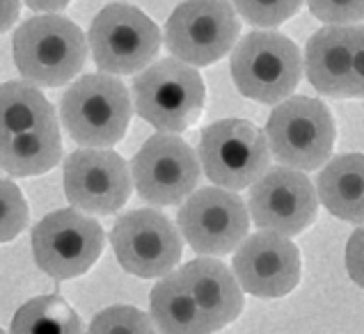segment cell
<instances>
[{
	"instance_id": "1",
	"label": "cell",
	"mask_w": 364,
	"mask_h": 334,
	"mask_svg": "<svg viewBox=\"0 0 364 334\" xmlns=\"http://www.w3.org/2000/svg\"><path fill=\"white\" fill-rule=\"evenodd\" d=\"M12 48L16 69L26 82L35 87H60L82 71L90 44L74 21L41 14L16 28Z\"/></svg>"
},
{
	"instance_id": "4",
	"label": "cell",
	"mask_w": 364,
	"mask_h": 334,
	"mask_svg": "<svg viewBox=\"0 0 364 334\" xmlns=\"http://www.w3.org/2000/svg\"><path fill=\"white\" fill-rule=\"evenodd\" d=\"M232 78L243 97L259 103H282L303 78V58L289 37L252 30L232 53Z\"/></svg>"
},
{
	"instance_id": "24",
	"label": "cell",
	"mask_w": 364,
	"mask_h": 334,
	"mask_svg": "<svg viewBox=\"0 0 364 334\" xmlns=\"http://www.w3.org/2000/svg\"><path fill=\"white\" fill-rule=\"evenodd\" d=\"M232 5L250 26L277 28L298 12L303 0H232Z\"/></svg>"
},
{
	"instance_id": "2",
	"label": "cell",
	"mask_w": 364,
	"mask_h": 334,
	"mask_svg": "<svg viewBox=\"0 0 364 334\" xmlns=\"http://www.w3.org/2000/svg\"><path fill=\"white\" fill-rule=\"evenodd\" d=\"M129 90L112 74L78 78L60 101V119L80 147L108 149L127 135L131 122Z\"/></svg>"
},
{
	"instance_id": "13",
	"label": "cell",
	"mask_w": 364,
	"mask_h": 334,
	"mask_svg": "<svg viewBox=\"0 0 364 334\" xmlns=\"http://www.w3.org/2000/svg\"><path fill=\"white\" fill-rule=\"evenodd\" d=\"M247 211L259 229L294 238L316 220L318 193L305 172L279 165L252 185Z\"/></svg>"
},
{
	"instance_id": "11",
	"label": "cell",
	"mask_w": 364,
	"mask_h": 334,
	"mask_svg": "<svg viewBox=\"0 0 364 334\" xmlns=\"http://www.w3.org/2000/svg\"><path fill=\"white\" fill-rule=\"evenodd\" d=\"M200 170L197 153L176 133L151 135L131 163L135 190L151 206H174L188 200L200 181Z\"/></svg>"
},
{
	"instance_id": "21",
	"label": "cell",
	"mask_w": 364,
	"mask_h": 334,
	"mask_svg": "<svg viewBox=\"0 0 364 334\" xmlns=\"http://www.w3.org/2000/svg\"><path fill=\"white\" fill-rule=\"evenodd\" d=\"M60 124L50 101L30 82H3L0 85V138Z\"/></svg>"
},
{
	"instance_id": "5",
	"label": "cell",
	"mask_w": 364,
	"mask_h": 334,
	"mask_svg": "<svg viewBox=\"0 0 364 334\" xmlns=\"http://www.w3.org/2000/svg\"><path fill=\"white\" fill-rule=\"evenodd\" d=\"M266 131L247 119H220L202 131L197 158L206 179L225 190H245L270 170Z\"/></svg>"
},
{
	"instance_id": "16",
	"label": "cell",
	"mask_w": 364,
	"mask_h": 334,
	"mask_svg": "<svg viewBox=\"0 0 364 334\" xmlns=\"http://www.w3.org/2000/svg\"><path fill=\"white\" fill-rule=\"evenodd\" d=\"M179 275L215 332L241 316L243 289L238 284L236 275L218 259H193L191 264H186L179 270Z\"/></svg>"
},
{
	"instance_id": "8",
	"label": "cell",
	"mask_w": 364,
	"mask_h": 334,
	"mask_svg": "<svg viewBox=\"0 0 364 334\" xmlns=\"http://www.w3.org/2000/svg\"><path fill=\"white\" fill-rule=\"evenodd\" d=\"M241 21L230 0H186L165 23V46L172 58L209 67L236 44Z\"/></svg>"
},
{
	"instance_id": "25",
	"label": "cell",
	"mask_w": 364,
	"mask_h": 334,
	"mask_svg": "<svg viewBox=\"0 0 364 334\" xmlns=\"http://www.w3.org/2000/svg\"><path fill=\"white\" fill-rule=\"evenodd\" d=\"M30 220L28 202L21 188L0 179V243H9L23 232Z\"/></svg>"
},
{
	"instance_id": "14",
	"label": "cell",
	"mask_w": 364,
	"mask_h": 334,
	"mask_svg": "<svg viewBox=\"0 0 364 334\" xmlns=\"http://www.w3.org/2000/svg\"><path fill=\"white\" fill-rule=\"evenodd\" d=\"M62 183L74 208L95 215H110L129 202L133 174L119 153L85 147L65 161Z\"/></svg>"
},
{
	"instance_id": "31",
	"label": "cell",
	"mask_w": 364,
	"mask_h": 334,
	"mask_svg": "<svg viewBox=\"0 0 364 334\" xmlns=\"http://www.w3.org/2000/svg\"><path fill=\"white\" fill-rule=\"evenodd\" d=\"M0 334H5V332H3V330H0Z\"/></svg>"
},
{
	"instance_id": "26",
	"label": "cell",
	"mask_w": 364,
	"mask_h": 334,
	"mask_svg": "<svg viewBox=\"0 0 364 334\" xmlns=\"http://www.w3.org/2000/svg\"><path fill=\"white\" fill-rule=\"evenodd\" d=\"M309 12L328 26H350L364 21V0H307Z\"/></svg>"
},
{
	"instance_id": "20",
	"label": "cell",
	"mask_w": 364,
	"mask_h": 334,
	"mask_svg": "<svg viewBox=\"0 0 364 334\" xmlns=\"http://www.w3.org/2000/svg\"><path fill=\"white\" fill-rule=\"evenodd\" d=\"M62 161L60 124L0 138V170L12 176H39Z\"/></svg>"
},
{
	"instance_id": "28",
	"label": "cell",
	"mask_w": 364,
	"mask_h": 334,
	"mask_svg": "<svg viewBox=\"0 0 364 334\" xmlns=\"http://www.w3.org/2000/svg\"><path fill=\"white\" fill-rule=\"evenodd\" d=\"M348 97H364V26L355 28V44H353V67Z\"/></svg>"
},
{
	"instance_id": "23",
	"label": "cell",
	"mask_w": 364,
	"mask_h": 334,
	"mask_svg": "<svg viewBox=\"0 0 364 334\" xmlns=\"http://www.w3.org/2000/svg\"><path fill=\"white\" fill-rule=\"evenodd\" d=\"M87 334H156V325L142 309L115 305L92 318Z\"/></svg>"
},
{
	"instance_id": "19",
	"label": "cell",
	"mask_w": 364,
	"mask_h": 334,
	"mask_svg": "<svg viewBox=\"0 0 364 334\" xmlns=\"http://www.w3.org/2000/svg\"><path fill=\"white\" fill-rule=\"evenodd\" d=\"M151 320L161 334H213L215 328L197 307L191 291L176 273L161 277L149 296Z\"/></svg>"
},
{
	"instance_id": "18",
	"label": "cell",
	"mask_w": 364,
	"mask_h": 334,
	"mask_svg": "<svg viewBox=\"0 0 364 334\" xmlns=\"http://www.w3.org/2000/svg\"><path fill=\"white\" fill-rule=\"evenodd\" d=\"M318 202L339 220L364 225V153H344L318 172Z\"/></svg>"
},
{
	"instance_id": "30",
	"label": "cell",
	"mask_w": 364,
	"mask_h": 334,
	"mask_svg": "<svg viewBox=\"0 0 364 334\" xmlns=\"http://www.w3.org/2000/svg\"><path fill=\"white\" fill-rule=\"evenodd\" d=\"M23 3L35 9V12H41V14H55V12H62L71 0H23Z\"/></svg>"
},
{
	"instance_id": "12",
	"label": "cell",
	"mask_w": 364,
	"mask_h": 334,
	"mask_svg": "<svg viewBox=\"0 0 364 334\" xmlns=\"http://www.w3.org/2000/svg\"><path fill=\"white\" fill-rule=\"evenodd\" d=\"M119 266L129 275L156 279L170 275L181 261V232L168 215L154 208L124 213L110 232Z\"/></svg>"
},
{
	"instance_id": "29",
	"label": "cell",
	"mask_w": 364,
	"mask_h": 334,
	"mask_svg": "<svg viewBox=\"0 0 364 334\" xmlns=\"http://www.w3.org/2000/svg\"><path fill=\"white\" fill-rule=\"evenodd\" d=\"M21 12V0H0V35L16 23Z\"/></svg>"
},
{
	"instance_id": "22",
	"label": "cell",
	"mask_w": 364,
	"mask_h": 334,
	"mask_svg": "<svg viewBox=\"0 0 364 334\" xmlns=\"http://www.w3.org/2000/svg\"><path fill=\"white\" fill-rule=\"evenodd\" d=\"M9 334H85L80 316L58 296H37L16 309Z\"/></svg>"
},
{
	"instance_id": "6",
	"label": "cell",
	"mask_w": 364,
	"mask_h": 334,
	"mask_svg": "<svg viewBox=\"0 0 364 334\" xmlns=\"http://www.w3.org/2000/svg\"><path fill=\"white\" fill-rule=\"evenodd\" d=\"M335 119L326 103L303 94L284 99L266 124L273 158L300 172L318 170L328 163L335 149Z\"/></svg>"
},
{
	"instance_id": "15",
	"label": "cell",
	"mask_w": 364,
	"mask_h": 334,
	"mask_svg": "<svg viewBox=\"0 0 364 334\" xmlns=\"http://www.w3.org/2000/svg\"><path fill=\"white\" fill-rule=\"evenodd\" d=\"M232 268L245 293L273 300L298 286L300 252L291 238L262 229L236 247Z\"/></svg>"
},
{
	"instance_id": "27",
	"label": "cell",
	"mask_w": 364,
	"mask_h": 334,
	"mask_svg": "<svg viewBox=\"0 0 364 334\" xmlns=\"http://www.w3.org/2000/svg\"><path fill=\"white\" fill-rule=\"evenodd\" d=\"M344 264L348 277L355 281L360 289H364V225L358 227L350 234L344 252Z\"/></svg>"
},
{
	"instance_id": "10",
	"label": "cell",
	"mask_w": 364,
	"mask_h": 334,
	"mask_svg": "<svg viewBox=\"0 0 364 334\" xmlns=\"http://www.w3.org/2000/svg\"><path fill=\"white\" fill-rule=\"evenodd\" d=\"M176 225L197 254L225 257L247 238L250 211L236 190L209 185L183 202Z\"/></svg>"
},
{
	"instance_id": "3",
	"label": "cell",
	"mask_w": 364,
	"mask_h": 334,
	"mask_svg": "<svg viewBox=\"0 0 364 334\" xmlns=\"http://www.w3.org/2000/svg\"><path fill=\"white\" fill-rule=\"evenodd\" d=\"M204 80L193 65L165 58L142 69L133 80L135 112L159 133H183L202 114Z\"/></svg>"
},
{
	"instance_id": "7",
	"label": "cell",
	"mask_w": 364,
	"mask_h": 334,
	"mask_svg": "<svg viewBox=\"0 0 364 334\" xmlns=\"http://www.w3.org/2000/svg\"><path fill=\"white\" fill-rule=\"evenodd\" d=\"M87 44L103 74L129 76L147 69L161 50V30L142 9L112 3L95 16Z\"/></svg>"
},
{
	"instance_id": "9",
	"label": "cell",
	"mask_w": 364,
	"mask_h": 334,
	"mask_svg": "<svg viewBox=\"0 0 364 334\" xmlns=\"http://www.w3.org/2000/svg\"><path fill=\"white\" fill-rule=\"evenodd\" d=\"M101 225L76 208L48 213L33 227V254L39 270L53 279L85 275L103 252Z\"/></svg>"
},
{
	"instance_id": "17",
	"label": "cell",
	"mask_w": 364,
	"mask_h": 334,
	"mask_svg": "<svg viewBox=\"0 0 364 334\" xmlns=\"http://www.w3.org/2000/svg\"><path fill=\"white\" fill-rule=\"evenodd\" d=\"M353 44V26H326L309 37L305 48V74L316 92L326 97H348Z\"/></svg>"
}]
</instances>
